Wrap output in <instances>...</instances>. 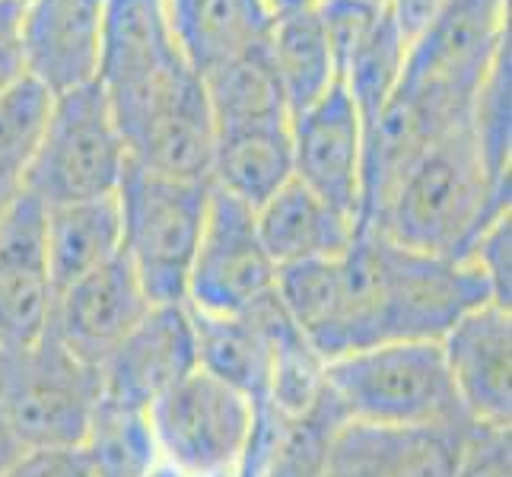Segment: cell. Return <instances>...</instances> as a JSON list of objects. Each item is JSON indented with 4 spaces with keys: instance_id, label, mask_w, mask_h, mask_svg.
<instances>
[{
    "instance_id": "cell-1",
    "label": "cell",
    "mask_w": 512,
    "mask_h": 477,
    "mask_svg": "<svg viewBox=\"0 0 512 477\" xmlns=\"http://www.w3.org/2000/svg\"><path fill=\"white\" fill-rule=\"evenodd\" d=\"M493 303L468 258L423 255L357 229L341 258V299L325 344V363L388 341H443L471 309Z\"/></svg>"
},
{
    "instance_id": "cell-2",
    "label": "cell",
    "mask_w": 512,
    "mask_h": 477,
    "mask_svg": "<svg viewBox=\"0 0 512 477\" xmlns=\"http://www.w3.org/2000/svg\"><path fill=\"white\" fill-rule=\"evenodd\" d=\"M506 210L509 185L490 179L468 118L414 159L366 229L423 255L462 258Z\"/></svg>"
},
{
    "instance_id": "cell-3",
    "label": "cell",
    "mask_w": 512,
    "mask_h": 477,
    "mask_svg": "<svg viewBox=\"0 0 512 477\" xmlns=\"http://www.w3.org/2000/svg\"><path fill=\"white\" fill-rule=\"evenodd\" d=\"M325 388L347 423L385 430L468 423L439 341H388L325 363Z\"/></svg>"
},
{
    "instance_id": "cell-4",
    "label": "cell",
    "mask_w": 512,
    "mask_h": 477,
    "mask_svg": "<svg viewBox=\"0 0 512 477\" xmlns=\"http://www.w3.org/2000/svg\"><path fill=\"white\" fill-rule=\"evenodd\" d=\"M115 198L121 210V255L128 258L150 303H185L210 182L169 179L128 163Z\"/></svg>"
},
{
    "instance_id": "cell-5",
    "label": "cell",
    "mask_w": 512,
    "mask_h": 477,
    "mask_svg": "<svg viewBox=\"0 0 512 477\" xmlns=\"http://www.w3.org/2000/svg\"><path fill=\"white\" fill-rule=\"evenodd\" d=\"M99 369L77 360L55 334L0 347V414L26 449L86 446L99 411Z\"/></svg>"
},
{
    "instance_id": "cell-6",
    "label": "cell",
    "mask_w": 512,
    "mask_h": 477,
    "mask_svg": "<svg viewBox=\"0 0 512 477\" xmlns=\"http://www.w3.org/2000/svg\"><path fill=\"white\" fill-rule=\"evenodd\" d=\"M128 150L99 83L51 96V109L26 175L42 207L109 198L128 169Z\"/></svg>"
},
{
    "instance_id": "cell-7",
    "label": "cell",
    "mask_w": 512,
    "mask_h": 477,
    "mask_svg": "<svg viewBox=\"0 0 512 477\" xmlns=\"http://www.w3.org/2000/svg\"><path fill=\"white\" fill-rule=\"evenodd\" d=\"M160 465L179 477H220L245 462L255 430L252 401L198 366L147 411Z\"/></svg>"
},
{
    "instance_id": "cell-8",
    "label": "cell",
    "mask_w": 512,
    "mask_h": 477,
    "mask_svg": "<svg viewBox=\"0 0 512 477\" xmlns=\"http://www.w3.org/2000/svg\"><path fill=\"white\" fill-rule=\"evenodd\" d=\"M274 284L277 268L264 252L255 210L210 185L185 303L207 315H242L264 296H271Z\"/></svg>"
},
{
    "instance_id": "cell-9",
    "label": "cell",
    "mask_w": 512,
    "mask_h": 477,
    "mask_svg": "<svg viewBox=\"0 0 512 477\" xmlns=\"http://www.w3.org/2000/svg\"><path fill=\"white\" fill-rule=\"evenodd\" d=\"M194 369H198V341L188 306H153L144 322L99 366V404L128 414H147Z\"/></svg>"
},
{
    "instance_id": "cell-10",
    "label": "cell",
    "mask_w": 512,
    "mask_h": 477,
    "mask_svg": "<svg viewBox=\"0 0 512 477\" xmlns=\"http://www.w3.org/2000/svg\"><path fill=\"white\" fill-rule=\"evenodd\" d=\"M293 179L360 226L363 210V125L338 80L309 109L290 118Z\"/></svg>"
},
{
    "instance_id": "cell-11",
    "label": "cell",
    "mask_w": 512,
    "mask_h": 477,
    "mask_svg": "<svg viewBox=\"0 0 512 477\" xmlns=\"http://www.w3.org/2000/svg\"><path fill=\"white\" fill-rule=\"evenodd\" d=\"M153 309L125 255L55 293L48 331L86 366L99 369Z\"/></svg>"
},
{
    "instance_id": "cell-12",
    "label": "cell",
    "mask_w": 512,
    "mask_h": 477,
    "mask_svg": "<svg viewBox=\"0 0 512 477\" xmlns=\"http://www.w3.org/2000/svg\"><path fill=\"white\" fill-rule=\"evenodd\" d=\"M509 45V0H449L408 45L401 77L446 83L478 96L493 61Z\"/></svg>"
},
{
    "instance_id": "cell-13",
    "label": "cell",
    "mask_w": 512,
    "mask_h": 477,
    "mask_svg": "<svg viewBox=\"0 0 512 477\" xmlns=\"http://www.w3.org/2000/svg\"><path fill=\"white\" fill-rule=\"evenodd\" d=\"M105 0H29L20 16L23 70L61 96L96 83Z\"/></svg>"
},
{
    "instance_id": "cell-14",
    "label": "cell",
    "mask_w": 512,
    "mask_h": 477,
    "mask_svg": "<svg viewBox=\"0 0 512 477\" xmlns=\"http://www.w3.org/2000/svg\"><path fill=\"white\" fill-rule=\"evenodd\" d=\"M458 404L474 423L512 427V315L497 303L471 309L443 334Z\"/></svg>"
},
{
    "instance_id": "cell-15",
    "label": "cell",
    "mask_w": 512,
    "mask_h": 477,
    "mask_svg": "<svg viewBox=\"0 0 512 477\" xmlns=\"http://www.w3.org/2000/svg\"><path fill=\"white\" fill-rule=\"evenodd\" d=\"M55 287L45 255V207L23 191L0 217V347L39 341Z\"/></svg>"
},
{
    "instance_id": "cell-16",
    "label": "cell",
    "mask_w": 512,
    "mask_h": 477,
    "mask_svg": "<svg viewBox=\"0 0 512 477\" xmlns=\"http://www.w3.org/2000/svg\"><path fill=\"white\" fill-rule=\"evenodd\" d=\"M468 423L385 430L347 423L331 452L328 477H452Z\"/></svg>"
},
{
    "instance_id": "cell-17",
    "label": "cell",
    "mask_w": 512,
    "mask_h": 477,
    "mask_svg": "<svg viewBox=\"0 0 512 477\" xmlns=\"http://www.w3.org/2000/svg\"><path fill=\"white\" fill-rule=\"evenodd\" d=\"M255 223L264 252L271 255L277 271L303 261L341 258L357 239V223L328 207L296 179L255 210Z\"/></svg>"
},
{
    "instance_id": "cell-18",
    "label": "cell",
    "mask_w": 512,
    "mask_h": 477,
    "mask_svg": "<svg viewBox=\"0 0 512 477\" xmlns=\"http://www.w3.org/2000/svg\"><path fill=\"white\" fill-rule=\"evenodd\" d=\"M175 42L198 77L268 42L274 13L264 0H163Z\"/></svg>"
},
{
    "instance_id": "cell-19",
    "label": "cell",
    "mask_w": 512,
    "mask_h": 477,
    "mask_svg": "<svg viewBox=\"0 0 512 477\" xmlns=\"http://www.w3.org/2000/svg\"><path fill=\"white\" fill-rule=\"evenodd\" d=\"M45 255L55 293L118 258L121 210L115 194L45 207Z\"/></svg>"
},
{
    "instance_id": "cell-20",
    "label": "cell",
    "mask_w": 512,
    "mask_h": 477,
    "mask_svg": "<svg viewBox=\"0 0 512 477\" xmlns=\"http://www.w3.org/2000/svg\"><path fill=\"white\" fill-rule=\"evenodd\" d=\"M293 179L290 121L217 134L210 185L258 210Z\"/></svg>"
},
{
    "instance_id": "cell-21",
    "label": "cell",
    "mask_w": 512,
    "mask_h": 477,
    "mask_svg": "<svg viewBox=\"0 0 512 477\" xmlns=\"http://www.w3.org/2000/svg\"><path fill=\"white\" fill-rule=\"evenodd\" d=\"M201 80L217 134L290 121L287 99L280 93V83L268 55V42L245 51L236 61L210 70Z\"/></svg>"
},
{
    "instance_id": "cell-22",
    "label": "cell",
    "mask_w": 512,
    "mask_h": 477,
    "mask_svg": "<svg viewBox=\"0 0 512 477\" xmlns=\"http://www.w3.org/2000/svg\"><path fill=\"white\" fill-rule=\"evenodd\" d=\"M347 417L328 395V388L309 411L277 417L261 452L242 477H328L331 452Z\"/></svg>"
},
{
    "instance_id": "cell-23",
    "label": "cell",
    "mask_w": 512,
    "mask_h": 477,
    "mask_svg": "<svg viewBox=\"0 0 512 477\" xmlns=\"http://www.w3.org/2000/svg\"><path fill=\"white\" fill-rule=\"evenodd\" d=\"M268 55L274 64L280 93L287 99L290 118L309 109L315 99H322L338 83L331 51L315 10L274 16V26L268 35Z\"/></svg>"
},
{
    "instance_id": "cell-24",
    "label": "cell",
    "mask_w": 512,
    "mask_h": 477,
    "mask_svg": "<svg viewBox=\"0 0 512 477\" xmlns=\"http://www.w3.org/2000/svg\"><path fill=\"white\" fill-rule=\"evenodd\" d=\"M404 55H408V39L401 35L398 23L392 20V13L379 16L376 29L366 35V42L353 51V58L347 61L341 83L350 93L353 109L360 115L363 125V147L369 134L376 131L379 115L385 112L388 99H392L395 86L401 80V67H404Z\"/></svg>"
},
{
    "instance_id": "cell-25",
    "label": "cell",
    "mask_w": 512,
    "mask_h": 477,
    "mask_svg": "<svg viewBox=\"0 0 512 477\" xmlns=\"http://www.w3.org/2000/svg\"><path fill=\"white\" fill-rule=\"evenodd\" d=\"M51 109V93L23 77L0 99V217L26 191V175Z\"/></svg>"
},
{
    "instance_id": "cell-26",
    "label": "cell",
    "mask_w": 512,
    "mask_h": 477,
    "mask_svg": "<svg viewBox=\"0 0 512 477\" xmlns=\"http://www.w3.org/2000/svg\"><path fill=\"white\" fill-rule=\"evenodd\" d=\"M86 452L93 455L99 477H144L160 465L147 414L115 411L105 404H99L86 436Z\"/></svg>"
},
{
    "instance_id": "cell-27",
    "label": "cell",
    "mask_w": 512,
    "mask_h": 477,
    "mask_svg": "<svg viewBox=\"0 0 512 477\" xmlns=\"http://www.w3.org/2000/svg\"><path fill=\"white\" fill-rule=\"evenodd\" d=\"M509 45L493 61L487 80L481 83L474 99L471 128L481 144V156L487 163L490 179L497 185H512L509 156H512V99H509Z\"/></svg>"
},
{
    "instance_id": "cell-28",
    "label": "cell",
    "mask_w": 512,
    "mask_h": 477,
    "mask_svg": "<svg viewBox=\"0 0 512 477\" xmlns=\"http://www.w3.org/2000/svg\"><path fill=\"white\" fill-rule=\"evenodd\" d=\"M312 10L322 23L325 42L334 61V74L341 80L353 51H357L366 42V35L376 29L385 7L369 4V0H319Z\"/></svg>"
},
{
    "instance_id": "cell-29",
    "label": "cell",
    "mask_w": 512,
    "mask_h": 477,
    "mask_svg": "<svg viewBox=\"0 0 512 477\" xmlns=\"http://www.w3.org/2000/svg\"><path fill=\"white\" fill-rule=\"evenodd\" d=\"M462 258H468L474 268L481 271L493 303L509 309L512 306V217H509V210L481 229L478 239L468 245V252Z\"/></svg>"
},
{
    "instance_id": "cell-30",
    "label": "cell",
    "mask_w": 512,
    "mask_h": 477,
    "mask_svg": "<svg viewBox=\"0 0 512 477\" xmlns=\"http://www.w3.org/2000/svg\"><path fill=\"white\" fill-rule=\"evenodd\" d=\"M452 477H512V427L471 420Z\"/></svg>"
},
{
    "instance_id": "cell-31",
    "label": "cell",
    "mask_w": 512,
    "mask_h": 477,
    "mask_svg": "<svg viewBox=\"0 0 512 477\" xmlns=\"http://www.w3.org/2000/svg\"><path fill=\"white\" fill-rule=\"evenodd\" d=\"M4 477H99L86 446L26 449Z\"/></svg>"
},
{
    "instance_id": "cell-32",
    "label": "cell",
    "mask_w": 512,
    "mask_h": 477,
    "mask_svg": "<svg viewBox=\"0 0 512 477\" xmlns=\"http://www.w3.org/2000/svg\"><path fill=\"white\" fill-rule=\"evenodd\" d=\"M20 16L23 7L16 0H0V99L26 77L20 51Z\"/></svg>"
},
{
    "instance_id": "cell-33",
    "label": "cell",
    "mask_w": 512,
    "mask_h": 477,
    "mask_svg": "<svg viewBox=\"0 0 512 477\" xmlns=\"http://www.w3.org/2000/svg\"><path fill=\"white\" fill-rule=\"evenodd\" d=\"M446 4L449 0H392V4H388V13H392V20L398 23L401 35L411 45L417 35L443 13Z\"/></svg>"
},
{
    "instance_id": "cell-34",
    "label": "cell",
    "mask_w": 512,
    "mask_h": 477,
    "mask_svg": "<svg viewBox=\"0 0 512 477\" xmlns=\"http://www.w3.org/2000/svg\"><path fill=\"white\" fill-rule=\"evenodd\" d=\"M23 452H26L23 439L13 433V427L7 423V417L0 414V477H4V474L16 465V458H20Z\"/></svg>"
},
{
    "instance_id": "cell-35",
    "label": "cell",
    "mask_w": 512,
    "mask_h": 477,
    "mask_svg": "<svg viewBox=\"0 0 512 477\" xmlns=\"http://www.w3.org/2000/svg\"><path fill=\"white\" fill-rule=\"evenodd\" d=\"M268 4V10L274 13V16H280V13H296V10H312L319 0H264Z\"/></svg>"
},
{
    "instance_id": "cell-36",
    "label": "cell",
    "mask_w": 512,
    "mask_h": 477,
    "mask_svg": "<svg viewBox=\"0 0 512 477\" xmlns=\"http://www.w3.org/2000/svg\"><path fill=\"white\" fill-rule=\"evenodd\" d=\"M144 477H179V474H175L172 468H166V465H156L150 474H144Z\"/></svg>"
},
{
    "instance_id": "cell-37",
    "label": "cell",
    "mask_w": 512,
    "mask_h": 477,
    "mask_svg": "<svg viewBox=\"0 0 512 477\" xmlns=\"http://www.w3.org/2000/svg\"><path fill=\"white\" fill-rule=\"evenodd\" d=\"M369 4H379V7H388L392 0H369Z\"/></svg>"
},
{
    "instance_id": "cell-38",
    "label": "cell",
    "mask_w": 512,
    "mask_h": 477,
    "mask_svg": "<svg viewBox=\"0 0 512 477\" xmlns=\"http://www.w3.org/2000/svg\"><path fill=\"white\" fill-rule=\"evenodd\" d=\"M16 4H20V7H23V4H29V0H16Z\"/></svg>"
},
{
    "instance_id": "cell-39",
    "label": "cell",
    "mask_w": 512,
    "mask_h": 477,
    "mask_svg": "<svg viewBox=\"0 0 512 477\" xmlns=\"http://www.w3.org/2000/svg\"><path fill=\"white\" fill-rule=\"evenodd\" d=\"M220 477H233V474H220Z\"/></svg>"
}]
</instances>
